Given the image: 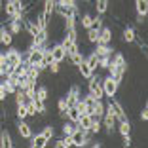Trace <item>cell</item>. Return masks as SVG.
<instances>
[{
    "mask_svg": "<svg viewBox=\"0 0 148 148\" xmlns=\"http://www.w3.org/2000/svg\"><path fill=\"white\" fill-rule=\"evenodd\" d=\"M0 131H2V122H0Z\"/></svg>",
    "mask_w": 148,
    "mask_h": 148,
    "instance_id": "47",
    "label": "cell"
},
{
    "mask_svg": "<svg viewBox=\"0 0 148 148\" xmlns=\"http://www.w3.org/2000/svg\"><path fill=\"white\" fill-rule=\"evenodd\" d=\"M95 53L97 55H112V48H110V44H97L95 48Z\"/></svg>",
    "mask_w": 148,
    "mask_h": 148,
    "instance_id": "19",
    "label": "cell"
},
{
    "mask_svg": "<svg viewBox=\"0 0 148 148\" xmlns=\"http://www.w3.org/2000/svg\"><path fill=\"white\" fill-rule=\"evenodd\" d=\"M137 15H146L148 13V0H135Z\"/></svg>",
    "mask_w": 148,
    "mask_h": 148,
    "instance_id": "18",
    "label": "cell"
},
{
    "mask_svg": "<svg viewBox=\"0 0 148 148\" xmlns=\"http://www.w3.org/2000/svg\"><path fill=\"white\" fill-rule=\"evenodd\" d=\"M0 146L2 148H12L13 146V140L10 131H0Z\"/></svg>",
    "mask_w": 148,
    "mask_h": 148,
    "instance_id": "16",
    "label": "cell"
},
{
    "mask_svg": "<svg viewBox=\"0 0 148 148\" xmlns=\"http://www.w3.org/2000/svg\"><path fill=\"white\" fill-rule=\"evenodd\" d=\"M108 105L112 106V110H114V116H116V120H120V122H122V120H127V114L123 112V108H122V105H120V103H118L116 99H114V97H108Z\"/></svg>",
    "mask_w": 148,
    "mask_h": 148,
    "instance_id": "8",
    "label": "cell"
},
{
    "mask_svg": "<svg viewBox=\"0 0 148 148\" xmlns=\"http://www.w3.org/2000/svg\"><path fill=\"white\" fill-rule=\"evenodd\" d=\"M34 105H36V110H38V114H46V112H48V108H46V101L36 99V97H34Z\"/></svg>",
    "mask_w": 148,
    "mask_h": 148,
    "instance_id": "34",
    "label": "cell"
},
{
    "mask_svg": "<svg viewBox=\"0 0 148 148\" xmlns=\"http://www.w3.org/2000/svg\"><path fill=\"white\" fill-rule=\"evenodd\" d=\"M2 8H4V0H0V12H2Z\"/></svg>",
    "mask_w": 148,
    "mask_h": 148,
    "instance_id": "46",
    "label": "cell"
},
{
    "mask_svg": "<svg viewBox=\"0 0 148 148\" xmlns=\"http://www.w3.org/2000/svg\"><path fill=\"white\" fill-rule=\"evenodd\" d=\"M80 99H82V91H80V87L78 86H72L69 89V93H66V97H65L66 105H69V106H74Z\"/></svg>",
    "mask_w": 148,
    "mask_h": 148,
    "instance_id": "5",
    "label": "cell"
},
{
    "mask_svg": "<svg viewBox=\"0 0 148 148\" xmlns=\"http://www.w3.org/2000/svg\"><path fill=\"white\" fill-rule=\"evenodd\" d=\"M48 70H49V72H53V74H57V72H59V63H57V61H51L48 65Z\"/></svg>",
    "mask_w": 148,
    "mask_h": 148,
    "instance_id": "41",
    "label": "cell"
},
{
    "mask_svg": "<svg viewBox=\"0 0 148 148\" xmlns=\"http://www.w3.org/2000/svg\"><path fill=\"white\" fill-rule=\"evenodd\" d=\"M57 108H59V112H66V108H69V105H66L65 97H63V99H59V103H57Z\"/></svg>",
    "mask_w": 148,
    "mask_h": 148,
    "instance_id": "40",
    "label": "cell"
},
{
    "mask_svg": "<svg viewBox=\"0 0 148 148\" xmlns=\"http://www.w3.org/2000/svg\"><path fill=\"white\" fill-rule=\"evenodd\" d=\"M12 70H13L12 65H8L6 61H0V76H2V78H6V76H8Z\"/></svg>",
    "mask_w": 148,
    "mask_h": 148,
    "instance_id": "30",
    "label": "cell"
},
{
    "mask_svg": "<svg viewBox=\"0 0 148 148\" xmlns=\"http://www.w3.org/2000/svg\"><path fill=\"white\" fill-rule=\"evenodd\" d=\"M2 86H4V89H6L8 95H13V93L17 91V86H13V84L10 82V80H6V78H4V82H2Z\"/></svg>",
    "mask_w": 148,
    "mask_h": 148,
    "instance_id": "31",
    "label": "cell"
},
{
    "mask_svg": "<svg viewBox=\"0 0 148 148\" xmlns=\"http://www.w3.org/2000/svg\"><path fill=\"white\" fill-rule=\"evenodd\" d=\"M101 86H103V91H105V97H114L118 91V87H120V84L116 82V80L112 78V76H106V78L101 80Z\"/></svg>",
    "mask_w": 148,
    "mask_h": 148,
    "instance_id": "3",
    "label": "cell"
},
{
    "mask_svg": "<svg viewBox=\"0 0 148 148\" xmlns=\"http://www.w3.org/2000/svg\"><path fill=\"white\" fill-rule=\"evenodd\" d=\"M6 97H8V93H6L4 86H2V84H0V101H6Z\"/></svg>",
    "mask_w": 148,
    "mask_h": 148,
    "instance_id": "44",
    "label": "cell"
},
{
    "mask_svg": "<svg viewBox=\"0 0 148 148\" xmlns=\"http://www.w3.org/2000/svg\"><path fill=\"white\" fill-rule=\"evenodd\" d=\"M76 127H80V129H84V131H89V127H91V118H89V114H80L78 122H76Z\"/></svg>",
    "mask_w": 148,
    "mask_h": 148,
    "instance_id": "13",
    "label": "cell"
},
{
    "mask_svg": "<svg viewBox=\"0 0 148 148\" xmlns=\"http://www.w3.org/2000/svg\"><path fill=\"white\" fill-rule=\"evenodd\" d=\"M17 131H19V135H21L23 139H31L32 137V129H31V125H29L25 120H19L17 122Z\"/></svg>",
    "mask_w": 148,
    "mask_h": 148,
    "instance_id": "11",
    "label": "cell"
},
{
    "mask_svg": "<svg viewBox=\"0 0 148 148\" xmlns=\"http://www.w3.org/2000/svg\"><path fill=\"white\" fill-rule=\"evenodd\" d=\"M78 118H80V112H78V108H76V106H69V108H66V120H69V122H78Z\"/></svg>",
    "mask_w": 148,
    "mask_h": 148,
    "instance_id": "23",
    "label": "cell"
},
{
    "mask_svg": "<svg viewBox=\"0 0 148 148\" xmlns=\"http://www.w3.org/2000/svg\"><path fill=\"white\" fill-rule=\"evenodd\" d=\"M53 146H57V148H70V146H72V140H70L69 135H65L63 139L55 140V143H53Z\"/></svg>",
    "mask_w": 148,
    "mask_h": 148,
    "instance_id": "27",
    "label": "cell"
},
{
    "mask_svg": "<svg viewBox=\"0 0 148 148\" xmlns=\"http://www.w3.org/2000/svg\"><path fill=\"white\" fill-rule=\"evenodd\" d=\"M48 143H49V140L46 139L42 133L31 137V146H32V148H46V146H48Z\"/></svg>",
    "mask_w": 148,
    "mask_h": 148,
    "instance_id": "12",
    "label": "cell"
},
{
    "mask_svg": "<svg viewBox=\"0 0 148 148\" xmlns=\"http://www.w3.org/2000/svg\"><path fill=\"white\" fill-rule=\"evenodd\" d=\"M110 65V55H101L99 57V65H97V69H103L106 70V66Z\"/></svg>",
    "mask_w": 148,
    "mask_h": 148,
    "instance_id": "33",
    "label": "cell"
},
{
    "mask_svg": "<svg viewBox=\"0 0 148 148\" xmlns=\"http://www.w3.org/2000/svg\"><path fill=\"white\" fill-rule=\"evenodd\" d=\"M93 114L103 118V114H105V103H103V99H95V103H93Z\"/></svg>",
    "mask_w": 148,
    "mask_h": 148,
    "instance_id": "26",
    "label": "cell"
},
{
    "mask_svg": "<svg viewBox=\"0 0 148 148\" xmlns=\"http://www.w3.org/2000/svg\"><path fill=\"white\" fill-rule=\"evenodd\" d=\"M122 36H123V42H127V44L137 42V32H135V29H133V27H125V29H123V32H122Z\"/></svg>",
    "mask_w": 148,
    "mask_h": 148,
    "instance_id": "14",
    "label": "cell"
},
{
    "mask_svg": "<svg viewBox=\"0 0 148 148\" xmlns=\"http://www.w3.org/2000/svg\"><path fill=\"white\" fill-rule=\"evenodd\" d=\"M78 42V32H76V29H69V31H65V38H63L61 46L65 49H69L70 46H74V44Z\"/></svg>",
    "mask_w": 148,
    "mask_h": 148,
    "instance_id": "6",
    "label": "cell"
},
{
    "mask_svg": "<svg viewBox=\"0 0 148 148\" xmlns=\"http://www.w3.org/2000/svg\"><path fill=\"white\" fill-rule=\"evenodd\" d=\"M91 19H93V15H89V13H84L82 15V27L84 29H89V27H91Z\"/></svg>",
    "mask_w": 148,
    "mask_h": 148,
    "instance_id": "38",
    "label": "cell"
},
{
    "mask_svg": "<svg viewBox=\"0 0 148 148\" xmlns=\"http://www.w3.org/2000/svg\"><path fill=\"white\" fill-rule=\"evenodd\" d=\"M78 70H80V74H82V78H86V80L89 78V76H91L93 72H95V70H93L91 66L87 65L86 61H82V63H80V65H78Z\"/></svg>",
    "mask_w": 148,
    "mask_h": 148,
    "instance_id": "17",
    "label": "cell"
},
{
    "mask_svg": "<svg viewBox=\"0 0 148 148\" xmlns=\"http://www.w3.org/2000/svg\"><path fill=\"white\" fill-rule=\"evenodd\" d=\"M42 13H44V15H46L48 19H51V15L55 13V0H44Z\"/></svg>",
    "mask_w": 148,
    "mask_h": 148,
    "instance_id": "15",
    "label": "cell"
},
{
    "mask_svg": "<svg viewBox=\"0 0 148 148\" xmlns=\"http://www.w3.org/2000/svg\"><path fill=\"white\" fill-rule=\"evenodd\" d=\"M84 2H91V0H84Z\"/></svg>",
    "mask_w": 148,
    "mask_h": 148,
    "instance_id": "48",
    "label": "cell"
},
{
    "mask_svg": "<svg viewBox=\"0 0 148 148\" xmlns=\"http://www.w3.org/2000/svg\"><path fill=\"white\" fill-rule=\"evenodd\" d=\"M21 29H23V17L15 15V17H12V19L8 21V31L12 32L13 36L19 34V32H21Z\"/></svg>",
    "mask_w": 148,
    "mask_h": 148,
    "instance_id": "9",
    "label": "cell"
},
{
    "mask_svg": "<svg viewBox=\"0 0 148 148\" xmlns=\"http://www.w3.org/2000/svg\"><path fill=\"white\" fill-rule=\"evenodd\" d=\"M91 27L99 31L101 27H103V15H99V13H95V15H93V19H91Z\"/></svg>",
    "mask_w": 148,
    "mask_h": 148,
    "instance_id": "35",
    "label": "cell"
},
{
    "mask_svg": "<svg viewBox=\"0 0 148 148\" xmlns=\"http://www.w3.org/2000/svg\"><path fill=\"white\" fill-rule=\"evenodd\" d=\"M74 129H76V123H74V122H69V120H66V122L63 123V135L70 137V133H72Z\"/></svg>",
    "mask_w": 148,
    "mask_h": 148,
    "instance_id": "32",
    "label": "cell"
},
{
    "mask_svg": "<svg viewBox=\"0 0 148 148\" xmlns=\"http://www.w3.org/2000/svg\"><path fill=\"white\" fill-rule=\"evenodd\" d=\"M140 120H143V122H146V120H148V108H146V106L140 110Z\"/></svg>",
    "mask_w": 148,
    "mask_h": 148,
    "instance_id": "43",
    "label": "cell"
},
{
    "mask_svg": "<svg viewBox=\"0 0 148 148\" xmlns=\"http://www.w3.org/2000/svg\"><path fill=\"white\" fill-rule=\"evenodd\" d=\"M118 131H120V135H131V122L129 120H122L120 125H118Z\"/></svg>",
    "mask_w": 148,
    "mask_h": 148,
    "instance_id": "21",
    "label": "cell"
},
{
    "mask_svg": "<svg viewBox=\"0 0 148 148\" xmlns=\"http://www.w3.org/2000/svg\"><path fill=\"white\" fill-rule=\"evenodd\" d=\"M25 106H27V114H29V116H36V114H38L36 105H34V99H29V101L25 103Z\"/></svg>",
    "mask_w": 148,
    "mask_h": 148,
    "instance_id": "29",
    "label": "cell"
},
{
    "mask_svg": "<svg viewBox=\"0 0 148 148\" xmlns=\"http://www.w3.org/2000/svg\"><path fill=\"white\" fill-rule=\"evenodd\" d=\"M0 103H2V101H0ZM0 108H2V105H0Z\"/></svg>",
    "mask_w": 148,
    "mask_h": 148,
    "instance_id": "49",
    "label": "cell"
},
{
    "mask_svg": "<svg viewBox=\"0 0 148 148\" xmlns=\"http://www.w3.org/2000/svg\"><path fill=\"white\" fill-rule=\"evenodd\" d=\"M87 89H89V93H91L95 99H103V97H105L103 86H101V78H99V76H95V72L87 78Z\"/></svg>",
    "mask_w": 148,
    "mask_h": 148,
    "instance_id": "2",
    "label": "cell"
},
{
    "mask_svg": "<svg viewBox=\"0 0 148 148\" xmlns=\"http://www.w3.org/2000/svg\"><path fill=\"white\" fill-rule=\"evenodd\" d=\"M42 135L46 137L48 140H51L53 135H55V129H53V125H46V127H44V131H42Z\"/></svg>",
    "mask_w": 148,
    "mask_h": 148,
    "instance_id": "37",
    "label": "cell"
},
{
    "mask_svg": "<svg viewBox=\"0 0 148 148\" xmlns=\"http://www.w3.org/2000/svg\"><path fill=\"white\" fill-rule=\"evenodd\" d=\"M123 146L125 148L131 146V135H123Z\"/></svg>",
    "mask_w": 148,
    "mask_h": 148,
    "instance_id": "45",
    "label": "cell"
},
{
    "mask_svg": "<svg viewBox=\"0 0 148 148\" xmlns=\"http://www.w3.org/2000/svg\"><path fill=\"white\" fill-rule=\"evenodd\" d=\"M86 31H87V42L89 44H97L99 42V31H97V29L89 27V29H86Z\"/></svg>",
    "mask_w": 148,
    "mask_h": 148,
    "instance_id": "25",
    "label": "cell"
},
{
    "mask_svg": "<svg viewBox=\"0 0 148 148\" xmlns=\"http://www.w3.org/2000/svg\"><path fill=\"white\" fill-rule=\"evenodd\" d=\"M51 57H53V61H57V63H63L66 59V49L63 48L61 44H55V46H51Z\"/></svg>",
    "mask_w": 148,
    "mask_h": 148,
    "instance_id": "7",
    "label": "cell"
},
{
    "mask_svg": "<svg viewBox=\"0 0 148 148\" xmlns=\"http://www.w3.org/2000/svg\"><path fill=\"white\" fill-rule=\"evenodd\" d=\"M40 72H42V70H40L38 66L29 65V69H27V78L32 80V82H36V80H38V76H40Z\"/></svg>",
    "mask_w": 148,
    "mask_h": 148,
    "instance_id": "20",
    "label": "cell"
},
{
    "mask_svg": "<svg viewBox=\"0 0 148 148\" xmlns=\"http://www.w3.org/2000/svg\"><path fill=\"white\" fill-rule=\"evenodd\" d=\"M0 44H4V46H8V48H10V46L13 44V34H12L10 31H6L4 36H2V42H0Z\"/></svg>",
    "mask_w": 148,
    "mask_h": 148,
    "instance_id": "36",
    "label": "cell"
},
{
    "mask_svg": "<svg viewBox=\"0 0 148 148\" xmlns=\"http://www.w3.org/2000/svg\"><path fill=\"white\" fill-rule=\"evenodd\" d=\"M48 95H49V91H48V87H46V86H38V87H36V99L46 101Z\"/></svg>",
    "mask_w": 148,
    "mask_h": 148,
    "instance_id": "28",
    "label": "cell"
},
{
    "mask_svg": "<svg viewBox=\"0 0 148 148\" xmlns=\"http://www.w3.org/2000/svg\"><path fill=\"white\" fill-rule=\"evenodd\" d=\"M27 116H29V114H27V106L25 105H17V120H25Z\"/></svg>",
    "mask_w": 148,
    "mask_h": 148,
    "instance_id": "39",
    "label": "cell"
},
{
    "mask_svg": "<svg viewBox=\"0 0 148 148\" xmlns=\"http://www.w3.org/2000/svg\"><path fill=\"white\" fill-rule=\"evenodd\" d=\"M70 140H72V146H86V144L91 143V131H84L80 129V127H76V129L70 133Z\"/></svg>",
    "mask_w": 148,
    "mask_h": 148,
    "instance_id": "1",
    "label": "cell"
},
{
    "mask_svg": "<svg viewBox=\"0 0 148 148\" xmlns=\"http://www.w3.org/2000/svg\"><path fill=\"white\" fill-rule=\"evenodd\" d=\"M84 61H86L87 65L91 66L93 70H97V65H99V55H97L95 51H91V53H89V55L86 57V59H84Z\"/></svg>",
    "mask_w": 148,
    "mask_h": 148,
    "instance_id": "24",
    "label": "cell"
},
{
    "mask_svg": "<svg viewBox=\"0 0 148 148\" xmlns=\"http://www.w3.org/2000/svg\"><path fill=\"white\" fill-rule=\"evenodd\" d=\"M110 42H112V29L103 25L99 29V42L97 44H110Z\"/></svg>",
    "mask_w": 148,
    "mask_h": 148,
    "instance_id": "10",
    "label": "cell"
},
{
    "mask_svg": "<svg viewBox=\"0 0 148 148\" xmlns=\"http://www.w3.org/2000/svg\"><path fill=\"white\" fill-rule=\"evenodd\" d=\"M57 4H61V6H76V0H57Z\"/></svg>",
    "mask_w": 148,
    "mask_h": 148,
    "instance_id": "42",
    "label": "cell"
},
{
    "mask_svg": "<svg viewBox=\"0 0 148 148\" xmlns=\"http://www.w3.org/2000/svg\"><path fill=\"white\" fill-rule=\"evenodd\" d=\"M95 10L99 15H105L108 12V0H95Z\"/></svg>",
    "mask_w": 148,
    "mask_h": 148,
    "instance_id": "22",
    "label": "cell"
},
{
    "mask_svg": "<svg viewBox=\"0 0 148 148\" xmlns=\"http://www.w3.org/2000/svg\"><path fill=\"white\" fill-rule=\"evenodd\" d=\"M21 61H23L21 49H17V48H12V46H10V49L6 51V63H8V65H12V66H17Z\"/></svg>",
    "mask_w": 148,
    "mask_h": 148,
    "instance_id": "4",
    "label": "cell"
}]
</instances>
